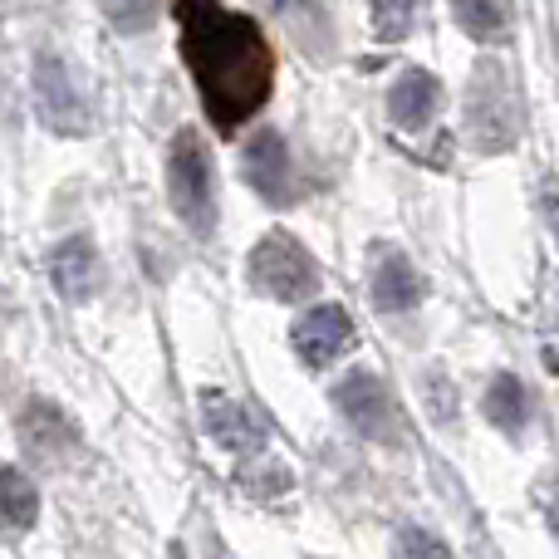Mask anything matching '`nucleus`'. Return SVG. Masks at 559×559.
Returning <instances> with one entry per match:
<instances>
[{
    "mask_svg": "<svg viewBox=\"0 0 559 559\" xmlns=\"http://www.w3.org/2000/svg\"><path fill=\"white\" fill-rule=\"evenodd\" d=\"M442 108V84L427 69H403L388 88V118H393L403 133H417V128L432 123V114Z\"/></svg>",
    "mask_w": 559,
    "mask_h": 559,
    "instance_id": "obj_13",
    "label": "nucleus"
},
{
    "mask_svg": "<svg viewBox=\"0 0 559 559\" xmlns=\"http://www.w3.org/2000/svg\"><path fill=\"white\" fill-rule=\"evenodd\" d=\"M540 501H545V521H550V531L559 535V486H550V491H545Z\"/></svg>",
    "mask_w": 559,
    "mask_h": 559,
    "instance_id": "obj_20",
    "label": "nucleus"
},
{
    "mask_svg": "<svg viewBox=\"0 0 559 559\" xmlns=\"http://www.w3.org/2000/svg\"><path fill=\"white\" fill-rule=\"evenodd\" d=\"M202 427L216 447H226L231 456H255L271 442V427L231 393H202Z\"/></svg>",
    "mask_w": 559,
    "mask_h": 559,
    "instance_id": "obj_9",
    "label": "nucleus"
},
{
    "mask_svg": "<svg viewBox=\"0 0 559 559\" xmlns=\"http://www.w3.org/2000/svg\"><path fill=\"white\" fill-rule=\"evenodd\" d=\"M39 521V491L20 466H0V525L5 531H29Z\"/></svg>",
    "mask_w": 559,
    "mask_h": 559,
    "instance_id": "obj_15",
    "label": "nucleus"
},
{
    "mask_svg": "<svg viewBox=\"0 0 559 559\" xmlns=\"http://www.w3.org/2000/svg\"><path fill=\"white\" fill-rule=\"evenodd\" d=\"M427 383H432V403H437V423H452V393H447V378L442 373H432L427 378Z\"/></svg>",
    "mask_w": 559,
    "mask_h": 559,
    "instance_id": "obj_19",
    "label": "nucleus"
},
{
    "mask_svg": "<svg viewBox=\"0 0 559 559\" xmlns=\"http://www.w3.org/2000/svg\"><path fill=\"white\" fill-rule=\"evenodd\" d=\"M167 197H173V212L182 216L192 236L216 231V167H212L202 133H192V128H182L173 138V153H167Z\"/></svg>",
    "mask_w": 559,
    "mask_h": 559,
    "instance_id": "obj_2",
    "label": "nucleus"
},
{
    "mask_svg": "<svg viewBox=\"0 0 559 559\" xmlns=\"http://www.w3.org/2000/svg\"><path fill=\"white\" fill-rule=\"evenodd\" d=\"M481 413H486V423L501 427L506 437H521V432H525V423H531V388H525L515 373L491 378Z\"/></svg>",
    "mask_w": 559,
    "mask_h": 559,
    "instance_id": "obj_14",
    "label": "nucleus"
},
{
    "mask_svg": "<svg viewBox=\"0 0 559 559\" xmlns=\"http://www.w3.org/2000/svg\"><path fill=\"white\" fill-rule=\"evenodd\" d=\"M182 25V59L216 133H241L275 88V55L265 29L246 10L192 0L173 10Z\"/></svg>",
    "mask_w": 559,
    "mask_h": 559,
    "instance_id": "obj_1",
    "label": "nucleus"
},
{
    "mask_svg": "<svg viewBox=\"0 0 559 559\" xmlns=\"http://www.w3.org/2000/svg\"><path fill=\"white\" fill-rule=\"evenodd\" d=\"M368 295H373L378 314H407L423 305L427 280L417 275V265L407 261L397 246H378L373 251V275H368Z\"/></svg>",
    "mask_w": 559,
    "mask_h": 559,
    "instance_id": "obj_10",
    "label": "nucleus"
},
{
    "mask_svg": "<svg viewBox=\"0 0 559 559\" xmlns=\"http://www.w3.org/2000/svg\"><path fill=\"white\" fill-rule=\"evenodd\" d=\"M35 108L45 118V128H55L64 138H84L94 128V108H88L74 69L55 55H39V64H35Z\"/></svg>",
    "mask_w": 559,
    "mask_h": 559,
    "instance_id": "obj_5",
    "label": "nucleus"
},
{
    "mask_svg": "<svg viewBox=\"0 0 559 559\" xmlns=\"http://www.w3.org/2000/svg\"><path fill=\"white\" fill-rule=\"evenodd\" d=\"M452 20L472 39H481V45H496V39H506V29H511V5H491V0H462V5H452Z\"/></svg>",
    "mask_w": 559,
    "mask_h": 559,
    "instance_id": "obj_16",
    "label": "nucleus"
},
{
    "mask_svg": "<svg viewBox=\"0 0 559 559\" xmlns=\"http://www.w3.org/2000/svg\"><path fill=\"white\" fill-rule=\"evenodd\" d=\"M368 15H373L378 39H403L407 29H413L417 10H413V5H373V10H368Z\"/></svg>",
    "mask_w": 559,
    "mask_h": 559,
    "instance_id": "obj_18",
    "label": "nucleus"
},
{
    "mask_svg": "<svg viewBox=\"0 0 559 559\" xmlns=\"http://www.w3.org/2000/svg\"><path fill=\"white\" fill-rule=\"evenodd\" d=\"M354 338H358V329L344 305H309L295 319V329H289V344H295L305 368H329L334 358H344L354 348Z\"/></svg>",
    "mask_w": 559,
    "mask_h": 559,
    "instance_id": "obj_8",
    "label": "nucleus"
},
{
    "mask_svg": "<svg viewBox=\"0 0 559 559\" xmlns=\"http://www.w3.org/2000/svg\"><path fill=\"white\" fill-rule=\"evenodd\" d=\"M521 133V104L501 64H476L472 88H466V138L476 153H506Z\"/></svg>",
    "mask_w": 559,
    "mask_h": 559,
    "instance_id": "obj_4",
    "label": "nucleus"
},
{
    "mask_svg": "<svg viewBox=\"0 0 559 559\" xmlns=\"http://www.w3.org/2000/svg\"><path fill=\"white\" fill-rule=\"evenodd\" d=\"M246 271H251V285L261 289L265 299H275V305H305V299L319 289L314 255H309L289 231H280V226L251 246Z\"/></svg>",
    "mask_w": 559,
    "mask_h": 559,
    "instance_id": "obj_3",
    "label": "nucleus"
},
{
    "mask_svg": "<svg viewBox=\"0 0 559 559\" xmlns=\"http://www.w3.org/2000/svg\"><path fill=\"white\" fill-rule=\"evenodd\" d=\"M49 280H55V289L69 305L94 299L98 285H104V261H98L94 241H88V236H64V241L49 251Z\"/></svg>",
    "mask_w": 559,
    "mask_h": 559,
    "instance_id": "obj_12",
    "label": "nucleus"
},
{
    "mask_svg": "<svg viewBox=\"0 0 559 559\" xmlns=\"http://www.w3.org/2000/svg\"><path fill=\"white\" fill-rule=\"evenodd\" d=\"M397 559H452V550L442 545V535L423 531V525H407V531H397Z\"/></svg>",
    "mask_w": 559,
    "mask_h": 559,
    "instance_id": "obj_17",
    "label": "nucleus"
},
{
    "mask_svg": "<svg viewBox=\"0 0 559 559\" xmlns=\"http://www.w3.org/2000/svg\"><path fill=\"white\" fill-rule=\"evenodd\" d=\"M334 407L368 442H397V413H393V397H388V383L378 373H368V368H354V373L338 378Z\"/></svg>",
    "mask_w": 559,
    "mask_h": 559,
    "instance_id": "obj_6",
    "label": "nucleus"
},
{
    "mask_svg": "<svg viewBox=\"0 0 559 559\" xmlns=\"http://www.w3.org/2000/svg\"><path fill=\"white\" fill-rule=\"evenodd\" d=\"M241 177L251 182V192L271 206H289L299 202V177H295V157H289L285 138L275 128H261V133L246 143L241 157Z\"/></svg>",
    "mask_w": 559,
    "mask_h": 559,
    "instance_id": "obj_7",
    "label": "nucleus"
},
{
    "mask_svg": "<svg viewBox=\"0 0 559 559\" xmlns=\"http://www.w3.org/2000/svg\"><path fill=\"white\" fill-rule=\"evenodd\" d=\"M20 447H25V456L39 466H64L69 452L79 447V432L55 403L35 397V403L20 413Z\"/></svg>",
    "mask_w": 559,
    "mask_h": 559,
    "instance_id": "obj_11",
    "label": "nucleus"
}]
</instances>
